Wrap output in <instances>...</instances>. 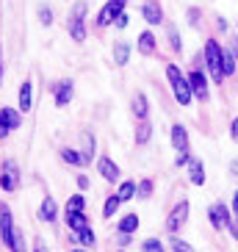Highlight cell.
I'll use <instances>...</instances> for the list:
<instances>
[{
    "label": "cell",
    "instance_id": "cell-1",
    "mask_svg": "<svg viewBox=\"0 0 238 252\" xmlns=\"http://www.w3.org/2000/svg\"><path fill=\"white\" fill-rule=\"evenodd\" d=\"M166 78H169L172 83V92H175V100H178L180 105H188L191 103V83H188V78L183 72H180V67H175V64H166Z\"/></svg>",
    "mask_w": 238,
    "mask_h": 252
},
{
    "label": "cell",
    "instance_id": "cell-2",
    "mask_svg": "<svg viewBox=\"0 0 238 252\" xmlns=\"http://www.w3.org/2000/svg\"><path fill=\"white\" fill-rule=\"evenodd\" d=\"M222 50H224V47L219 45L216 39H208V42H205V64H208V69H210V75H213L216 83L224 81V72H222Z\"/></svg>",
    "mask_w": 238,
    "mask_h": 252
},
{
    "label": "cell",
    "instance_id": "cell-3",
    "mask_svg": "<svg viewBox=\"0 0 238 252\" xmlns=\"http://www.w3.org/2000/svg\"><path fill=\"white\" fill-rule=\"evenodd\" d=\"M83 17H86V3H75L72 6V14H69V36L75 42H83L86 39V25H83Z\"/></svg>",
    "mask_w": 238,
    "mask_h": 252
},
{
    "label": "cell",
    "instance_id": "cell-4",
    "mask_svg": "<svg viewBox=\"0 0 238 252\" xmlns=\"http://www.w3.org/2000/svg\"><path fill=\"white\" fill-rule=\"evenodd\" d=\"M0 189L3 191H17L20 189V169L14 161H6L0 169Z\"/></svg>",
    "mask_w": 238,
    "mask_h": 252
},
{
    "label": "cell",
    "instance_id": "cell-5",
    "mask_svg": "<svg viewBox=\"0 0 238 252\" xmlns=\"http://www.w3.org/2000/svg\"><path fill=\"white\" fill-rule=\"evenodd\" d=\"M188 219V200H180L178 205H175V211L169 214V219H166V230L169 233H178L183 224H186Z\"/></svg>",
    "mask_w": 238,
    "mask_h": 252
},
{
    "label": "cell",
    "instance_id": "cell-6",
    "mask_svg": "<svg viewBox=\"0 0 238 252\" xmlns=\"http://www.w3.org/2000/svg\"><path fill=\"white\" fill-rule=\"evenodd\" d=\"M208 219H210V224H213L216 230H224L227 224L233 222L230 211H227V205H224V202H213V205L208 208Z\"/></svg>",
    "mask_w": 238,
    "mask_h": 252
},
{
    "label": "cell",
    "instance_id": "cell-7",
    "mask_svg": "<svg viewBox=\"0 0 238 252\" xmlns=\"http://www.w3.org/2000/svg\"><path fill=\"white\" fill-rule=\"evenodd\" d=\"M122 8H125V0H108L103 6V11L97 14V25H111L117 23V17L122 14Z\"/></svg>",
    "mask_w": 238,
    "mask_h": 252
},
{
    "label": "cell",
    "instance_id": "cell-8",
    "mask_svg": "<svg viewBox=\"0 0 238 252\" xmlns=\"http://www.w3.org/2000/svg\"><path fill=\"white\" fill-rule=\"evenodd\" d=\"M20 127V108H3L0 111V139Z\"/></svg>",
    "mask_w": 238,
    "mask_h": 252
},
{
    "label": "cell",
    "instance_id": "cell-9",
    "mask_svg": "<svg viewBox=\"0 0 238 252\" xmlns=\"http://www.w3.org/2000/svg\"><path fill=\"white\" fill-rule=\"evenodd\" d=\"M0 236H3V244L11 247V238H14V222H11V211H8V205L0 208Z\"/></svg>",
    "mask_w": 238,
    "mask_h": 252
},
{
    "label": "cell",
    "instance_id": "cell-10",
    "mask_svg": "<svg viewBox=\"0 0 238 252\" xmlns=\"http://www.w3.org/2000/svg\"><path fill=\"white\" fill-rule=\"evenodd\" d=\"M188 83H191V94H194V97L208 100V81H205V75H202L200 69L188 75Z\"/></svg>",
    "mask_w": 238,
    "mask_h": 252
},
{
    "label": "cell",
    "instance_id": "cell-11",
    "mask_svg": "<svg viewBox=\"0 0 238 252\" xmlns=\"http://www.w3.org/2000/svg\"><path fill=\"white\" fill-rule=\"evenodd\" d=\"M142 14H144V20H147L149 25H158V23H164V11H161V6H158L155 0H149V3H144Z\"/></svg>",
    "mask_w": 238,
    "mask_h": 252
},
{
    "label": "cell",
    "instance_id": "cell-12",
    "mask_svg": "<svg viewBox=\"0 0 238 252\" xmlns=\"http://www.w3.org/2000/svg\"><path fill=\"white\" fill-rule=\"evenodd\" d=\"M188 178H191L194 186H202V183H205V166H202L200 158H191V161H188Z\"/></svg>",
    "mask_w": 238,
    "mask_h": 252
},
{
    "label": "cell",
    "instance_id": "cell-13",
    "mask_svg": "<svg viewBox=\"0 0 238 252\" xmlns=\"http://www.w3.org/2000/svg\"><path fill=\"white\" fill-rule=\"evenodd\" d=\"M97 169H100V175H103L105 180H111V183L119 178V166L111 161V158H100V163H97Z\"/></svg>",
    "mask_w": 238,
    "mask_h": 252
},
{
    "label": "cell",
    "instance_id": "cell-14",
    "mask_svg": "<svg viewBox=\"0 0 238 252\" xmlns=\"http://www.w3.org/2000/svg\"><path fill=\"white\" fill-rule=\"evenodd\" d=\"M172 144H175V150H178V153L188 150V133H186V127H183V125L172 127Z\"/></svg>",
    "mask_w": 238,
    "mask_h": 252
},
{
    "label": "cell",
    "instance_id": "cell-15",
    "mask_svg": "<svg viewBox=\"0 0 238 252\" xmlns=\"http://www.w3.org/2000/svg\"><path fill=\"white\" fill-rule=\"evenodd\" d=\"M69 100H72V83L64 81V83H59V86H56V105H59V108H64Z\"/></svg>",
    "mask_w": 238,
    "mask_h": 252
},
{
    "label": "cell",
    "instance_id": "cell-16",
    "mask_svg": "<svg viewBox=\"0 0 238 252\" xmlns=\"http://www.w3.org/2000/svg\"><path fill=\"white\" fill-rule=\"evenodd\" d=\"M30 103H33V92H30V83L25 81L20 86V111H30Z\"/></svg>",
    "mask_w": 238,
    "mask_h": 252
},
{
    "label": "cell",
    "instance_id": "cell-17",
    "mask_svg": "<svg viewBox=\"0 0 238 252\" xmlns=\"http://www.w3.org/2000/svg\"><path fill=\"white\" fill-rule=\"evenodd\" d=\"M67 224H69V230H75V233H81V230H86L89 227V219L83 214H67Z\"/></svg>",
    "mask_w": 238,
    "mask_h": 252
},
{
    "label": "cell",
    "instance_id": "cell-18",
    "mask_svg": "<svg viewBox=\"0 0 238 252\" xmlns=\"http://www.w3.org/2000/svg\"><path fill=\"white\" fill-rule=\"evenodd\" d=\"M133 114H136L139 119H142V122L147 119L149 105H147V97H144V94H136V97H133Z\"/></svg>",
    "mask_w": 238,
    "mask_h": 252
},
{
    "label": "cell",
    "instance_id": "cell-19",
    "mask_svg": "<svg viewBox=\"0 0 238 252\" xmlns=\"http://www.w3.org/2000/svg\"><path fill=\"white\" fill-rule=\"evenodd\" d=\"M127 59H130V45H125V42H119V45H114V61H117L119 67H125Z\"/></svg>",
    "mask_w": 238,
    "mask_h": 252
},
{
    "label": "cell",
    "instance_id": "cell-20",
    "mask_svg": "<svg viewBox=\"0 0 238 252\" xmlns=\"http://www.w3.org/2000/svg\"><path fill=\"white\" fill-rule=\"evenodd\" d=\"M139 230V216L136 214H127L122 222H119V233H125V236H130V233H136Z\"/></svg>",
    "mask_w": 238,
    "mask_h": 252
},
{
    "label": "cell",
    "instance_id": "cell-21",
    "mask_svg": "<svg viewBox=\"0 0 238 252\" xmlns=\"http://www.w3.org/2000/svg\"><path fill=\"white\" fill-rule=\"evenodd\" d=\"M117 197H119V202H127V200H133V197H136V183H133V180H125V183L119 186Z\"/></svg>",
    "mask_w": 238,
    "mask_h": 252
},
{
    "label": "cell",
    "instance_id": "cell-22",
    "mask_svg": "<svg viewBox=\"0 0 238 252\" xmlns=\"http://www.w3.org/2000/svg\"><path fill=\"white\" fill-rule=\"evenodd\" d=\"M39 214H42L45 222H56V214H59V211H56V202H53L50 197H45V202H42V208H39Z\"/></svg>",
    "mask_w": 238,
    "mask_h": 252
},
{
    "label": "cell",
    "instance_id": "cell-23",
    "mask_svg": "<svg viewBox=\"0 0 238 252\" xmlns=\"http://www.w3.org/2000/svg\"><path fill=\"white\" fill-rule=\"evenodd\" d=\"M139 50H142L144 56H149V53L155 50V36H152L149 31H144L142 36H139Z\"/></svg>",
    "mask_w": 238,
    "mask_h": 252
},
{
    "label": "cell",
    "instance_id": "cell-24",
    "mask_svg": "<svg viewBox=\"0 0 238 252\" xmlns=\"http://www.w3.org/2000/svg\"><path fill=\"white\" fill-rule=\"evenodd\" d=\"M149 136H152V125H149V119H144L142 125L136 127V144H147Z\"/></svg>",
    "mask_w": 238,
    "mask_h": 252
},
{
    "label": "cell",
    "instance_id": "cell-25",
    "mask_svg": "<svg viewBox=\"0 0 238 252\" xmlns=\"http://www.w3.org/2000/svg\"><path fill=\"white\" fill-rule=\"evenodd\" d=\"M81 139H83V150H81V156H83V161L89 163V161H91V156H94V136H91V133H83Z\"/></svg>",
    "mask_w": 238,
    "mask_h": 252
},
{
    "label": "cell",
    "instance_id": "cell-26",
    "mask_svg": "<svg viewBox=\"0 0 238 252\" xmlns=\"http://www.w3.org/2000/svg\"><path fill=\"white\" fill-rule=\"evenodd\" d=\"M83 208H86V200H83V194H72L67 202V214H83Z\"/></svg>",
    "mask_w": 238,
    "mask_h": 252
},
{
    "label": "cell",
    "instance_id": "cell-27",
    "mask_svg": "<svg viewBox=\"0 0 238 252\" xmlns=\"http://www.w3.org/2000/svg\"><path fill=\"white\" fill-rule=\"evenodd\" d=\"M222 72H224V78L236 72V56L230 50H222Z\"/></svg>",
    "mask_w": 238,
    "mask_h": 252
},
{
    "label": "cell",
    "instance_id": "cell-28",
    "mask_svg": "<svg viewBox=\"0 0 238 252\" xmlns=\"http://www.w3.org/2000/svg\"><path fill=\"white\" fill-rule=\"evenodd\" d=\"M61 158H64L67 163H72V166H83V163H86V161H83V156L78 153V150H69V147L61 150Z\"/></svg>",
    "mask_w": 238,
    "mask_h": 252
},
{
    "label": "cell",
    "instance_id": "cell-29",
    "mask_svg": "<svg viewBox=\"0 0 238 252\" xmlns=\"http://www.w3.org/2000/svg\"><path fill=\"white\" fill-rule=\"evenodd\" d=\"M117 211H119V197H108L105 205H103V216H105V219H111Z\"/></svg>",
    "mask_w": 238,
    "mask_h": 252
},
{
    "label": "cell",
    "instance_id": "cell-30",
    "mask_svg": "<svg viewBox=\"0 0 238 252\" xmlns=\"http://www.w3.org/2000/svg\"><path fill=\"white\" fill-rule=\"evenodd\" d=\"M149 194H152V180H142L136 186V197L139 200H149Z\"/></svg>",
    "mask_w": 238,
    "mask_h": 252
},
{
    "label": "cell",
    "instance_id": "cell-31",
    "mask_svg": "<svg viewBox=\"0 0 238 252\" xmlns=\"http://www.w3.org/2000/svg\"><path fill=\"white\" fill-rule=\"evenodd\" d=\"M78 241H81L83 247H94V241H97V236H94V230H91V227L81 230V233H78Z\"/></svg>",
    "mask_w": 238,
    "mask_h": 252
},
{
    "label": "cell",
    "instance_id": "cell-32",
    "mask_svg": "<svg viewBox=\"0 0 238 252\" xmlns=\"http://www.w3.org/2000/svg\"><path fill=\"white\" fill-rule=\"evenodd\" d=\"M11 252H25V236L23 230L14 227V238H11Z\"/></svg>",
    "mask_w": 238,
    "mask_h": 252
},
{
    "label": "cell",
    "instance_id": "cell-33",
    "mask_svg": "<svg viewBox=\"0 0 238 252\" xmlns=\"http://www.w3.org/2000/svg\"><path fill=\"white\" fill-rule=\"evenodd\" d=\"M142 250H144V252H166L164 244H161L158 238H147V241L142 244Z\"/></svg>",
    "mask_w": 238,
    "mask_h": 252
},
{
    "label": "cell",
    "instance_id": "cell-34",
    "mask_svg": "<svg viewBox=\"0 0 238 252\" xmlns=\"http://www.w3.org/2000/svg\"><path fill=\"white\" fill-rule=\"evenodd\" d=\"M169 244H172V252H194V250H191V244H186L183 238H172Z\"/></svg>",
    "mask_w": 238,
    "mask_h": 252
},
{
    "label": "cell",
    "instance_id": "cell-35",
    "mask_svg": "<svg viewBox=\"0 0 238 252\" xmlns=\"http://www.w3.org/2000/svg\"><path fill=\"white\" fill-rule=\"evenodd\" d=\"M166 33H169V42H172L169 47H172V50H180V36H178V31L169 25V28H166Z\"/></svg>",
    "mask_w": 238,
    "mask_h": 252
},
{
    "label": "cell",
    "instance_id": "cell-36",
    "mask_svg": "<svg viewBox=\"0 0 238 252\" xmlns=\"http://www.w3.org/2000/svg\"><path fill=\"white\" fill-rule=\"evenodd\" d=\"M188 156H191L188 150H183V153H178V158H175V163H178V166H186V163L191 161V158H188Z\"/></svg>",
    "mask_w": 238,
    "mask_h": 252
},
{
    "label": "cell",
    "instance_id": "cell-37",
    "mask_svg": "<svg viewBox=\"0 0 238 252\" xmlns=\"http://www.w3.org/2000/svg\"><path fill=\"white\" fill-rule=\"evenodd\" d=\"M39 17H42V23H45V25L53 23V11H50V8H39Z\"/></svg>",
    "mask_w": 238,
    "mask_h": 252
},
{
    "label": "cell",
    "instance_id": "cell-38",
    "mask_svg": "<svg viewBox=\"0 0 238 252\" xmlns=\"http://www.w3.org/2000/svg\"><path fill=\"white\" fill-rule=\"evenodd\" d=\"M78 189H81V191L89 189V178H86V175H78Z\"/></svg>",
    "mask_w": 238,
    "mask_h": 252
},
{
    "label": "cell",
    "instance_id": "cell-39",
    "mask_svg": "<svg viewBox=\"0 0 238 252\" xmlns=\"http://www.w3.org/2000/svg\"><path fill=\"white\" fill-rule=\"evenodd\" d=\"M114 25H117V28H127V14H119Z\"/></svg>",
    "mask_w": 238,
    "mask_h": 252
},
{
    "label": "cell",
    "instance_id": "cell-40",
    "mask_svg": "<svg viewBox=\"0 0 238 252\" xmlns=\"http://www.w3.org/2000/svg\"><path fill=\"white\" fill-rule=\"evenodd\" d=\"M230 136H233V141H238V119H233V125H230Z\"/></svg>",
    "mask_w": 238,
    "mask_h": 252
},
{
    "label": "cell",
    "instance_id": "cell-41",
    "mask_svg": "<svg viewBox=\"0 0 238 252\" xmlns=\"http://www.w3.org/2000/svg\"><path fill=\"white\" fill-rule=\"evenodd\" d=\"M227 230L233 233V238H238V219H233V222L227 224Z\"/></svg>",
    "mask_w": 238,
    "mask_h": 252
},
{
    "label": "cell",
    "instance_id": "cell-42",
    "mask_svg": "<svg viewBox=\"0 0 238 252\" xmlns=\"http://www.w3.org/2000/svg\"><path fill=\"white\" fill-rule=\"evenodd\" d=\"M230 53H233V56H236V59H238V39H233V42H230Z\"/></svg>",
    "mask_w": 238,
    "mask_h": 252
},
{
    "label": "cell",
    "instance_id": "cell-43",
    "mask_svg": "<svg viewBox=\"0 0 238 252\" xmlns=\"http://www.w3.org/2000/svg\"><path fill=\"white\" fill-rule=\"evenodd\" d=\"M233 211H236V219H238V191L233 194Z\"/></svg>",
    "mask_w": 238,
    "mask_h": 252
},
{
    "label": "cell",
    "instance_id": "cell-44",
    "mask_svg": "<svg viewBox=\"0 0 238 252\" xmlns=\"http://www.w3.org/2000/svg\"><path fill=\"white\" fill-rule=\"evenodd\" d=\"M119 244L127 247V244H130V236H125V233H122V236H119Z\"/></svg>",
    "mask_w": 238,
    "mask_h": 252
},
{
    "label": "cell",
    "instance_id": "cell-45",
    "mask_svg": "<svg viewBox=\"0 0 238 252\" xmlns=\"http://www.w3.org/2000/svg\"><path fill=\"white\" fill-rule=\"evenodd\" d=\"M72 252H86V250H72Z\"/></svg>",
    "mask_w": 238,
    "mask_h": 252
},
{
    "label": "cell",
    "instance_id": "cell-46",
    "mask_svg": "<svg viewBox=\"0 0 238 252\" xmlns=\"http://www.w3.org/2000/svg\"><path fill=\"white\" fill-rule=\"evenodd\" d=\"M36 252H45V250H36Z\"/></svg>",
    "mask_w": 238,
    "mask_h": 252
},
{
    "label": "cell",
    "instance_id": "cell-47",
    "mask_svg": "<svg viewBox=\"0 0 238 252\" xmlns=\"http://www.w3.org/2000/svg\"><path fill=\"white\" fill-rule=\"evenodd\" d=\"M0 72H3V69H0Z\"/></svg>",
    "mask_w": 238,
    "mask_h": 252
},
{
    "label": "cell",
    "instance_id": "cell-48",
    "mask_svg": "<svg viewBox=\"0 0 238 252\" xmlns=\"http://www.w3.org/2000/svg\"><path fill=\"white\" fill-rule=\"evenodd\" d=\"M147 3H149V0H147Z\"/></svg>",
    "mask_w": 238,
    "mask_h": 252
}]
</instances>
